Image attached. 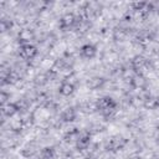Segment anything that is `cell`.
Segmentation results:
<instances>
[{"mask_svg": "<svg viewBox=\"0 0 159 159\" xmlns=\"http://www.w3.org/2000/svg\"><path fill=\"white\" fill-rule=\"evenodd\" d=\"M73 58L71 56H62V57H58L57 60H55L51 70L55 71L56 73H60V72H71V70L73 68Z\"/></svg>", "mask_w": 159, "mask_h": 159, "instance_id": "cell-6", "label": "cell"}, {"mask_svg": "<svg viewBox=\"0 0 159 159\" xmlns=\"http://www.w3.org/2000/svg\"><path fill=\"white\" fill-rule=\"evenodd\" d=\"M39 152H40L39 144H37L36 142H29V143H26V144L21 148V152H20V153H21V155H22L24 158L30 159V158L37 155Z\"/></svg>", "mask_w": 159, "mask_h": 159, "instance_id": "cell-9", "label": "cell"}, {"mask_svg": "<svg viewBox=\"0 0 159 159\" xmlns=\"http://www.w3.org/2000/svg\"><path fill=\"white\" fill-rule=\"evenodd\" d=\"M55 157H56V149L50 145L41 148L39 154L36 155L37 159H53Z\"/></svg>", "mask_w": 159, "mask_h": 159, "instance_id": "cell-18", "label": "cell"}, {"mask_svg": "<svg viewBox=\"0 0 159 159\" xmlns=\"http://www.w3.org/2000/svg\"><path fill=\"white\" fill-rule=\"evenodd\" d=\"M35 39H36V35H35V32L31 29H22L17 34V41H19L20 45H22V43H31V41L35 40Z\"/></svg>", "mask_w": 159, "mask_h": 159, "instance_id": "cell-12", "label": "cell"}, {"mask_svg": "<svg viewBox=\"0 0 159 159\" xmlns=\"http://www.w3.org/2000/svg\"><path fill=\"white\" fill-rule=\"evenodd\" d=\"M150 7H152V12L159 14V1H154V2H150Z\"/></svg>", "mask_w": 159, "mask_h": 159, "instance_id": "cell-21", "label": "cell"}, {"mask_svg": "<svg viewBox=\"0 0 159 159\" xmlns=\"http://www.w3.org/2000/svg\"><path fill=\"white\" fill-rule=\"evenodd\" d=\"M75 89H76V86H75L73 83H71V82L67 81V80H63V81L61 82L60 87H58V93H60L61 96H63V97H70V96L73 94Z\"/></svg>", "mask_w": 159, "mask_h": 159, "instance_id": "cell-14", "label": "cell"}, {"mask_svg": "<svg viewBox=\"0 0 159 159\" xmlns=\"http://www.w3.org/2000/svg\"><path fill=\"white\" fill-rule=\"evenodd\" d=\"M66 159H73V158H66Z\"/></svg>", "mask_w": 159, "mask_h": 159, "instance_id": "cell-25", "label": "cell"}, {"mask_svg": "<svg viewBox=\"0 0 159 159\" xmlns=\"http://www.w3.org/2000/svg\"><path fill=\"white\" fill-rule=\"evenodd\" d=\"M1 113H2V117H5V118H12L15 114L19 113V109H17L15 102L14 103L9 102V103L1 106Z\"/></svg>", "mask_w": 159, "mask_h": 159, "instance_id": "cell-16", "label": "cell"}, {"mask_svg": "<svg viewBox=\"0 0 159 159\" xmlns=\"http://www.w3.org/2000/svg\"><path fill=\"white\" fill-rule=\"evenodd\" d=\"M129 83H130V86H132L133 88L142 91V89H145V88H147L148 81H147V78H145L143 75H137V73H134V75L132 76V78L129 80Z\"/></svg>", "mask_w": 159, "mask_h": 159, "instance_id": "cell-13", "label": "cell"}, {"mask_svg": "<svg viewBox=\"0 0 159 159\" xmlns=\"http://www.w3.org/2000/svg\"><path fill=\"white\" fill-rule=\"evenodd\" d=\"M102 130H104V125H102V124H99V123H92V124L88 127V129H87L86 132H87L88 134L93 135V134L99 133V132H102Z\"/></svg>", "mask_w": 159, "mask_h": 159, "instance_id": "cell-19", "label": "cell"}, {"mask_svg": "<svg viewBox=\"0 0 159 159\" xmlns=\"http://www.w3.org/2000/svg\"><path fill=\"white\" fill-rule=\"evenodd\" d=\"M77 118V108L67 107L60 113V123H72Z\"/></svg>", "mask_w": 159, "mask_h": 159, "instance_id": "cell-10", "label": "cell"}, {"mask_svg": "<svg viewBox=\"0 0 159 159\" xmlns=\"http://www.w3.org/2000/svg\"><path fill=\"white\" fill-rule=\"evenodd\" d=\"M128 144V139L120 134H116L112 135L109 139L106 140L104 143V149L108 153H117L122 149L125 148V145Z\"/></svg>", "mask_w": 159, "mask_h": 159, "instance_id": "cell-3", "label": "cell"}, {"mask_svg": "<svg viewBox=\"0 0 159 159\" xmlns=\"http://www.w3.org/2000/svg\"><path fill=\"white\" fill-rule=\"evenodd\" d=\"M130 70L132 72L137 73V75H143V72L149 68V66L152 65V61L147 57H144L143 55H135L134 57H132L130 62Z\"/></svg>", "mask_w": 159, "mask_h": 159, "instance_id": "cell-4", "label": "cell"}, {"mask_svg": "<svg viewBox=\"0 0 159 159\" xmlns=\"http://www.w3.org/2000/svg\"><path fill=\"white\" fill-rule=\"evenodd\" d=\"M16 53L20 60L30 63L31 61H34L37 57L39 50L34 43H22V45H19Z\"/></svg>", "mask_w": 159, "mask_h": 159, "instance_id": "cell-2", "label": "cell"}, {"mask_svg": "<svg viewBox=\"0 0 159 159\" xmlns=\"http://www.w3.org/2000/svg\"><path fill=\"white\" fill-rule=\"evenodd\" d=\"M50 82V77H48V73L47 71L46 72H42V73H37L34 80H32V83L36 88H42L43 86H46L47 83Z\"/></svg>", "mask_w": 159, "mask_h": 159, "instance_id": "cell-17", "label": "cell"}, {"mask_svg": "<svg viewBox=\"0 0 159 159\" xmlns=\"http://www.w3.org/2000/svg\"><path fill=\"white\" fill-rule=\"evenodd\" d=\"M155 142H157V144L159 145V132H158V134H157V137H155Z\"/></svg>", "mask_w": 159, "mask_h": 159, "instance_id": "cell-23", "label": "cell"}, {"mask_svg": "<svg viewBox=\"0 0 159 159\" xmlns=\"http://www.w3.org/2000/svg\"><path fill=\"white\" fill-rule=\"evenodd\" d=\"M155 98H157V108H159V96H157Z\"/></svg>", "mask_w": 159, "mask_h": 159, "instance_id": "cell-24", "label": "cell"}, {"mask_svg": "<svg viewBox=\"0 0 159 159\" xmlns=\"http://www.w3.org/2000/svg\"><path fill=\"white\" fill-rule=\"evenodd\" d=\"M0 99H1V106H4V104H6V103H9L10 101V93H7L6 91H1V94H0Z\"/></svg>", "mask_w": 159, "mask_h": 159, "instance_id": "cell-20", "label": "cell"}, {"mask_svg": "<svg viewBox=\"0 0 159 159\" xmlns=\"http://www.w3.org/2000/svg\"><path fill=\"white\" fill-rule=\"evenodd\" d=\"M91 134H88L86 130L81 133V135L78 137V139L76 140L75 143V147H76V150L78 152H84L87 150L89 147H91Z\"/></svg>", "mask_w": 159, "mask_h": 159, "instance_id": "cell-7", "label": "cell"}, {"mask_svg": "<svg viewBox=\"0 0 159 159\" xmlns=\"http://www.w3.org/2000/svg\"><path fill=\"white\" fill-rule=\"evenodd\" d=\"M81 130L78 128H71L68 130H66L63 133V137H62V140L66 143V144H71V143H76V140L78 139V137L81 135Z\"/></svg>", "mask_w": 159, "mask_h": 159, "instance_id": "cell-15", "label": "cell"}, {"mask_svg": "<svg viewBox=\"0 0 159 159\" xmlns=\"http://www.w3.org/2000/svg\"><path fill=\"white\" fill-rule=\"evenodd\" d=\"M129 159H142V157H139V155H132V157H129Z\"/></svg>", "mask_w": 159, "mask_h": 159, "instance_id": "cell-22", "label": "cell"}, {"mask_svg": "<svg viewBox=\"0 0 159 159\" xmlns=\"http://www.w3.org/2000/svg\"><path fill=\"white\" fill-rule=\"evenodd\" d=\"M80 56L84 60H92L97 56V46L93 43H84L80 47Z\"/></svg>", "mask_w": 159, "mask_h": 159, "instance_id": "cell-8", "label": "cell"}, {"mask_svg": "<svg viewBox=\"0 0 159 159\" xmlns=\"http://www.w3.org/2000/svg\"><path fill=\"white\" fill-rule=\"evenodd\" d=\"M117 108L118 103L109 96L101 97L94 102L96 112H98L99 116L104 118V120H112L117 114Z\"/></svg>", "mask_w": 159, "mask_h": 159, "instance_id": "cell-1", "label": "cell"}, {"mask_svg": "<svg viewBox=\"0 0 159 159\" xmlns=\"http://www.w3.org/2000/svg\"><path fill=\"white\" fill-rule=\"evenodd\" d=\"M106 83H107V80L104 77H102V76H92V77H89L87 80V83L86 84H87V87L89 89L96 91V89L103 88L106 86Z\"/></svg>", "mask_w": 159, "mask_h": 159, "instance_id": "cell-11", "label": "cell"}, {"mask_svg": "<svg viewBox=\"0 0 159 159\" xmlns=\"http://www.w3.org/2000/svg\"><path fill=\"white\" fill-rule=\"evenodd\" d=\"M77 24H78V15L73 12H66L60 17L58 27L63 31H71V30H76Z\"/></svg>", "mask_w": 159, "mask_h": 159, "instance_id": "cell-5", "label": "cell"}]
</instances>
